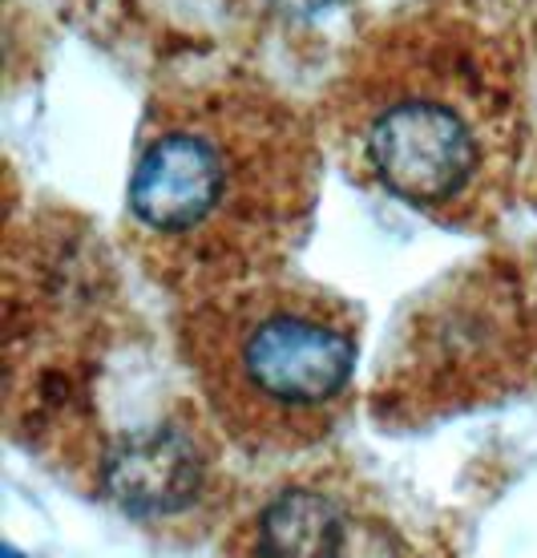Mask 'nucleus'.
<instances>
[{
    "label": "nucleus",
    "instance_id": "1",
    "mask_svg": "<svg viewBox=\"0 0 537 558\" xmlns=\"http://www.w3.org/2000/svg\"><path fill=\"white\" fill-rule=\"evenodd\" d=\"M335 126L359 174L388 198L461 219L493 195L517 150L510 41L465 4L400 16L347 65Z\"/></svg>",
    "mask_w": 537,
    "mask_h": 558
},
{
    "label": "nucleus",
    "instance_id": "2",
    "mask_svg": "<svg viewBox=\"0 0 537 558\" xmlns=\"http://www.w3.org/2000/svg\"><path fill=\"white\" fill-rule=\"evenodd\" d=\"M312 191L316 146L288 106L259 89H198L158 101L125 207L166 276L222 292L304 227Z\"/></svg>",
    "mask_w": 537,
    "mask_h": 558
},
{
    "label": "nucleus",
    "instance_id": "3",
    "mask_svg": "<svg viewBox=\"0 0 537 558\" xmlns=\"http://www.w3.org/2000/svg\"><path fill=\"white\" fill-rule=\"evenodd\" d=\"M191 332L210 409L243 446H316L340 425L359 332L335 295L283 283L222 288L198 307Z\"/></svg>",
    "mask_w": 537,
    "mask_h": 558
},
{
    "label": "nucleus",
    "instance_id": "4",
    "mask_svg": "<svg viewBox=\"0 0 537 558\" xmlns=\"http://www.w3.org/2000/svg\"><path fill=\"white\" fill-rule=\"evenodd\" d=\"M243 558H400V543L356 486L304 477L259 506Z\"/></svg>",
    "mask_w": 537,
    "mask_h": 558
},
{
    "label": "nucleus",
    "instance_id": "5",
    "mask_svg": "<svg viewBox=\"0 0 537 558\" xmlns=\"http://www.w3.org/2000/svg\"><path fill=\"white\" fill-rule=\"evenodd\" d=\"M106 494L134 518L186 514L207 486V449L203 437L182 425L162 421L150 429L125 433L106 453L101 465Z\"/></svg>",
    "mask_w": 537,
    "mask_h": 558
}]
</instances>
